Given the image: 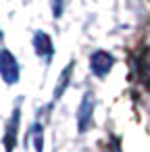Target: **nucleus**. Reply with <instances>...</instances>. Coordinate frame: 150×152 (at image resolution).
<instances>
[{
  "instance_id": "nucleus-5",
  "label": "nucleus",
  "mask_w": 150,
  "mask_h": 152,
  "mask_svg": "<svg viewBox=\"0 0 150 152\" xmlns=\"http://www.w3.org/2000/svg\"><path fill=\"white\" fill-rule=\"evenodd\" d=\"M17 129H19V108L13 113L9 125H7V133H4V148L7 152H13L17 146Z\"/></svg>"
},
{
  "instance_id": "nucleus-7",
  "label": "nucleus",
  "mask_w": 150,
  "mask_h": 152,
  "mask_svg": "<svg viewBox=\"0 0 150 152\" xmlns=\"http://www.w3.org/2000/svg\"><path fill=\"white\" fill-rule=\"evenodd\" d=\"M71 73H73V63L63 71V75H61V79H59V86H56V90H54V100H59L61 94L65 92V88H67V83H69V79H71Z\"/></svg>"
},
{
  "instance_id": "nucleus-2",
  "label": "nucleus",
  "mask_w": 150,
  "mask_h": 152,
  "mask_svg": "<svg viewBox=\"0 0 150 152\" xmlns=\"http://www.w3.org/2000/svg\"><path fill=\"white\" fill-rule=\"evenodd\" d=\"M113 63H115V58L108 52H104V50L94 52L92 58H90V67H92V73L96 77H106L108 71H110V67H113Z\"/></svg>"
},
{
  "instance_id": "nucleus-3",
  "label": "nucleus",
  "mask_w": 150,
  "mask_h": 152,
  "mask_svg": "<svg viewBox=\"0 0 150 152\" xmlns=\"http://www.w3.org/2000/svg\"><path fill=\"white\" fill-rule=\"evenodd\" d=\"M92 110H94V98H92V94H86L81 104H79V110H77V127L81 133L92 123Z\"/></svg>"
},
{
  "instance_id": "nucleus-4",
  "label": "nucleus",
  "mask_w": 150,
  "mask_h": 152,
  "mask_svg": "<svg viewBox=\"0 0 150 152\" xmlns=\"http://www.w3.org/2000/svg\"><path fill=\"white\" fill-rule=\"evenodd\" d=\"M34 48H36L38 56H42V58H46V61L52 58L54 48H52V40L48 38V34H44V31H36V36H34Z\"/></svg>"
},
{
  "instance_id": "nucleus-6",
  "label": "nucleus",
  "mask_w": 150,
  "mask_h": 152,
  "mask_svg": "<svg viewBox=\"0 0 150 152\" xmlns=\"http://www.w3.org/2000/svg\"><path fill=\"white\" fill-rule=\"evenodd\" d=\"M140 75H142L146 88L150 90V48H148V50L142 54V58H140Z\"/></svg>"
},
{
  "instance_id": "nucleus-8",
  "label": "nucleus",
  "mask_w": 150,
  "mask_h": 152,
  "mask_svg": "<svg viewBox=\"0 0 150 152\" xmlns=\"http://www.w3.org/2000/svg\"><path fill=\"white\" fill-rule=\"evenodd\" d=\"M31 137H34V146H36V152H42V125H34L31 127Z\"/></svg>"
},
{
  "instance_id": "nucleus-9",
  "label": "nucleus",
  "mask_w": 150,
  "mask_h": 152,
  "mask_svg": "<svg viewBox=\"0 0 150 152\" xmlns=\"http://www.w3.org/2000/svg\"><path fill=\"white\" fill-rule=\"evenodd\" d=\"M52 9H54V17H61V13H63V0H52Z\"/></svg>"
},
{
  "instance_id": "nucleus-1",
  "label": "nucleus",
  "mask_w": 150,
  "mask_h": 152,
  "mask_svg": "<svg viewBox=\"0 0 150 152\" xmlns=\"http://www.w3.org/2000/svg\"><path fill=\"white\" fill-rule=\"evenodd\" d=\"M0 75L11 86L19 81V63L9 50H0Z\"/></svg>"
}]
</instances>
